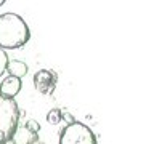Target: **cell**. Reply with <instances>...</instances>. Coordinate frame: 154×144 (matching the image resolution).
<instances>
[{
	"instance_id": "6da1fadb",
	"label": "cell",
	"mask_w": 154,
	"mask_h": 144,
	"mask_svg": "<svg viewBox=\"0 0 154 144\" xmlns=\"http://www.w3.org/2000/svg\"><path fill=\"white\" fill-rule=\"evenodd\" d=\"M31 37L29 26L16 13L0 14V50H16L26 45Z\"/></svg>"
},
{
	"instance_id": "9c48e42d",
	"label": "cell",
	"mask_w": 154,
	"mask_h": 144,
	"mask_svg": "<svg viewBox=\"0 0 154 144\" xmlns=\"http://www.w3.org/2000/svg\"><path fill=\"white\" fill-rule=\"evenodd\" d=\"M8 55H7V51H3V50H0V77H2L5 72H7V66H8Z\"/></svg>"
},
{
	"instance_id": "30bf717a",
	"label": "cell",
	"mask_w": 154,
	"mask_h": 144,
	"mask_svg": "<svg viewBox=\"0 0 154 144\" xmlns=\"http://www.w3.org/2000/svg\"><path fill=\"white\" fill-rule=\"evenodd\" d=\"M24 128H27L31 133H35L37 134L38 131H40V123H38L37 120H27L26 125H24Z\"/></svg>"
},
{
	"instance_id": "277c9868",
	"label": "cell",
	"mask_w": 154,
	"mask_h": 144,
	"mask_svg": "<svg viewBox=\"0 0 154 144\" xmlns=\"http://www.w3.org/2000/svg\"><path fill=\"white\" fill-rule=\"evenodd\" d=\"M34 86L40 94L50 96L56 88V74L48 69H40L34 74Z\"/></svg>"
},
{
	"instance_id": "5b68a950",
	"label": "cell",
	"mask_w": 154,
	"mask_h": 144,
	"mask_svg": "<svg viewBox=\"0 0 154 144\" xmlns=\"http://www.w3.org/2000/svg\"><path fill=\"white\" fill-rule=\"evenodd\" d=\"M21 86H23L21 80L16 79V77L8 75L7 79H3V82L0 83V94L5 96V98H8V99H14V96L21 91Z\"/></svg>"
},
{
	"instance_id": "ba28073f",
	"label": "cell",
	"mask_w": 154,
	"mask_h": 144,
	"mask_svg": "<svg viewBox=\"0 0 154 144\" xmlns=\"http://www.w3.org/2000/svg\"><path fill=\"white\" fill-rule=\"evenodd\" d=\"M47 122L50 125H58L61 122V110L60 109H51L47 114Z\"/></svg>"
},
{
	"instance_id": "8992f818",
	"label": "cell",
	"mask_w": 154,
	"mask_h": 144,
	"mask_svg": "<svg viewBox=\"0 0 154 144\" xmlns=\"http://www.w3.org/2000/svg\"><path fill=\"white\" fill-rule=\"evenodd\" d=\"M27 70H29V67L27 64L24 61H19V59H11V61H8V66H7V72L11 77H16V79L21 80L24 75L27 74Z\"/></svg>"
},
{
	"instance_id": "3957f363",
	"label": "cell",
	"mask_w": 154,
	"mask_h": 144,
	"mask_svg": "<svg viewBox=\"0 0 154 144\" xmlns=\"http://www.w3.org/2000/svg\"><path fill=\"white\" fill-rule=\"evenodd\" d=\"M60 144H96V136L90 127L80 122H74L63 128Z\"/></svg>"
},
{
	"instance_id": "7a4b0ae2",
	"label": "cell",
	"mask_w": 154,
	"mask_h": 144,
	"mask_svg": "<svg viewBox=\"0 0 154 144\" xmlns=\"http://www.w3.org/2000/svg\"><path fill=\"white\" fill-rule=\"evenodd\" d=\"M19 109L14 99H8L0 94V144L11 141L14 131L18 130Z\"/></svg>"
},
{
	"instance_id": "7c38bea8",
	"label": "cell",
	"mask_w": 154,
	"mask_h": 144,
	"mask_svg": "<svg viewBox=\"0 0 154 144\" xmlns=\"http://www.w3.org/2000/svg\"><path fill=\"white\" fill-rule=\"evenodd\" d=\"M5 3V0H0V7H2V5Z\"/></svg>"
},
{
	"instance_id": "52a82bcc",
	"label": "cell",
	"mask_w": 154,
	"mask_h": 144,
	"mask_svg": "<svg viewBox=\"0 0 154 144\" xmlns=\"http://www.w3.org/2000/svg\"><path fill=\"white\" fill-rule=\"evenodd\" d=\"M13 142L14 144H34L38 139V134H35V133H31L27 128H19V130H16L14 131V134H13Z\"/></svg>"
},
{
	"instance_id": "8fae6325",
	"label": "cell",
	"mask_w": 154,
	"mask_h": 144,
	"mask_svg": "<svg viewBox=\"0 0 154 144\" xmlns=\"http://www.w3.org/2000/svg\"><path fill=\"white\" fill-rule=\"evenodd\" d=\"M61 118H64V120H67V125H71V123H74L75 120H74V117L69 114V112H61Z\"/></svg>"
}]
</instances>
